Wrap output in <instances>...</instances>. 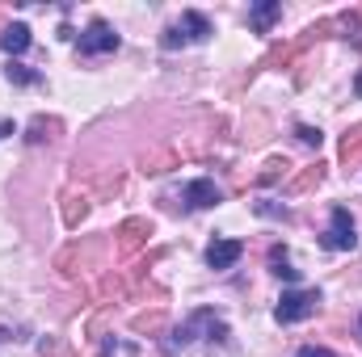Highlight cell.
Instances as JSON below:
<instances>
[{"label":"cell","instance_id":"14","mask_svg":"<svg viewBox=\"0 0 362 357\" xmlns=\"http://www.w3.org/2000/svg\"><path fill=\"white\" fill-rule=\"evenodd\" d=\"M89 214V193H64V223L76 227Z\"/></svg>","mask_w":362,"mask_h":357},{"label":"cell","instance_id":"24","mask_svg":"<svg viewBox=\"0 0 362 357\" xmlns=\"http://www.w3.org/2000/svg\"><path fill=\"white\" fill-rule=\"evenodd\" d=\"M4 135H13V122H0V139H4Z\"/></svg>","mask_w":362,"mask_h":357},{"label":"cell","instance_id":"8","mask_svg":"<svg viewBox=\"0 0 362 357\" xmlns=\"http://www.w3.org/2000/svg\"><path fill=\"white\" fill-rule=\"evenodd\" d=\"M240 257H245L240 240H211V248H206V265L211 269H232Z\"/></svg>","mask_w":362,"mask_h":357},{"label":"cell","instance_id":"13","mask_svg":"<svg viewBox=\"0 0 362 357\" xmlns=\"http://www.w3.org/2000/svg\"><path fill=\"white\" fill-rule=\"evenodd\" d=\"M59 131H64V122H59V118H42V114H38V118L30 122L25 139H30V143H47V139H55Z\"/></svg>","mask_w":362,"mask_h":357},{"label":"cell","instance_id":"20","mask_svg":"<svg viewBox=\"0 0 362 357\" xmlns=\"http://www.w3.org/2000/svg\"><path fill=\"white\" fill-rule=\"evenodd\" d=\"M295 135H299V143H308V147H320V143H325L320 126H308V122H299V126H295Z\"/></svg>","mask_w":362,"mask_h":357},{"label":"cell","instance_id":"21","mask_svg":"<svg viewBox=\"0 0 362 357\" xmlns=\"http://www.w3.org/2000/svg\"><path fill=\"white\" fill-rule=\"evenodd\" d=\"M160 47H165V51H177V47H185V34H181V25H169V30L160 34Z\"/></svg>","mask_w":362,"mask_h":357},{"label":"cell","instance_id":"3","mask_svg":"<svg viewBox=\"0 0 362 357\" xmlns=\"http://www.w3.org/2000/svg\"><path fill=\"white\" fill-rule=\"evenodd\" d=\"M118 34H114V25L105 21V17H93L89 25L81 30V38H76V51L85 55V59H93V55H114L118 51Z\"/></svg>","mask_w":362,"mask_h":357},{"label":"cell","instance_id":"9","mask_svg":"<svg viewBox=\"0 0 362 357\" xmlns=\"http://www.w3.org/2000/svg\"><path fill=\"white\" fill-rule=\"evenodd\" d=\"M181 34H185V42H206L215 30H211V17H206V13L185 8V13H181Z\"/></svg>","mask_w":362,"mask_h":357},{"label":"cell","instance_id":"19","mask_svg":"<svg viewBox=\"0 0 362 357\" xmlns=\"http://www.w3.org/2000/svg\"><path fill=\"white\" fill-rule=\"evenodd\" d=\"M286 169H291V164H286L282 156H274V160H266V169L257 173V185H274V181H282V177H286Z\"/></svg>","mask_w":362,"mask_h":357},{"label":"cell","instance_id":"18","mask_svg":"<svg viewBox=\"0 0 362 357\" xmlns=\"http://www.w3.org/2000/svg\"><path fill=\"white\" fill-rule=\"evenodd\" d=\"M139 337H156V332H165V311H144V315H135V324H131Z\"/></svg>","mask_w":362,"mask_h":357},{"label":"cell","instance_id":"22","mask_svg":"<svg viewBox=\"0 0 362 357\" xmlns=\"http://www.w3.org/2000/svg\"><path fill=\"white\" fill-rule=\"evenodd\" d=\"M295 357H337V353H333V349H325V345H303Z\"/></svg>","mask_w":362,"mask_h":357},{"label":"cell","instance_id":"6","mask_svg":"<svg viewBox=\"0 0 362 357\" xmlns=\"http://www.w3.org/2000/svg\"><path fill=\"white\" fill-rule=\"evenodd\" d=\"M97 253H101V244L97 240H85V244H72V248H64L59 257H55V269L64 273V277H76V273H85V269L97 261Z\"/></svg>","mask_w":362,"mask_h":357},{"label":"cell","instance_id":"5","mask_svg":"<svg viewBox=\"0 0 362 357\" xmlns=\"http://www.w3.org/2000/svg\"><path fill=\"white\" fill-rule=\"evenodd\" d=\"M114 236H118V253H122V257H135V253L148 244V236H152V219H144V214L122 219Z\"/></svg>","mask_w":362,"mask_h":357},{"label":"cell","instance_id":"11","mask_svg":"<svg viewBox=\"0 0 362 357\" xmlns=\"http://www.w3.org/2000/svg\"><path fill=\"white\" fill-rule=\"evenodd\" d=\"M30 42H34V38H30V25H21V21H17V25H8V30L0 34L4 55H21V51H30Z\"/></svg>","mask_w":362,"mask_h":357},{"label":"cell","instance_id":"12","mask_svg":"<svg viewBox=\"0 0 362 357\" xmlns=\"http://www.w3.org/2000/svg\"><path fill=\"white\" fill-rule=\"evenodd\" d=\"M4 76H8V85H17V89H34V85H42V72L25 68V63H17V59L4 63Z\"/></svg>","mask_w":362,"mask_h":357},{"label":"cell","instance_id":"16","mask_svg":"<svg viewBox=\"0 0 362 357\" xmlns=\"http://www.w3.org/2000/svg\"><path fill=\"white\" fill-rule=\"evenodd\" d=\"M341 164H346V169H350V164H362V126L346 131V139H341Z\"/></svg>","mask_w":362,"mask_h":357},{"label":"cell","instance_id":"4","mask_svg":"<svg viewBox=\"0 0 362 357\" xmlns=\"http://www.w3.org/2000/svg\"><path fill=\"white\" fill-rule=\"evenodd\" d=\"M320 248H329V253H354V248H358L354 219H350L346 206H333V214H329V231L320 236Z\"/></svg>","mask_w":362,"mask_h":357},{"label":"cell","instance_id":"25","mask_svg":"<svg viewBox=\"0 0 362 357\" xmlns=\"http://www.w3.org/2000/svg\"><path fill=\"white\" fill-rule=\"evenodd\" d=\"M358 92H362V76H358Z\"/></svg>","mask_w":362,"mask_h":357},{"label":"cell","instance_id":"1","mask_svg":"<svg viewBox=\"0 0 362 357\" xmlns=\"http://www.w3.org/2000/svg\"><path fill=\"white\" fill-rule=\"evenodd\" d=\"M320 311V290L316 286H299V290H282L278 307H274V320L278 324H303Z\"/></svg>","mask_w":362,"mask_h":357},{"label":"cell","instance_id":"17","mask_svg":"<svg viewBox=\"0 0 362 357\" xmlns=\"http://www.w3.org/2000/svg\"><path fill=\"white\" fill-rule=\"evenodd\" d=\"M270 273H274V277H282V282H299V269H291L286 248H278V244L270 248Z\"/></svg>","mask_w":362,"mask_h":357},{"label":"cell","instance_id":"23","mask_svg":"<svg viewBox=\"0 0 362 357\" xmlns=\"http://www.w3.org/2000/svg\"><path fill=\"white\" fill-rule=\"evenodd\" d=\"M337 25H341V30H358L362 17H358V13H341V17H337Z\"/></svg>","mask_w":362,"mask_h":357},{"label":"cell","instance_id":"15","mask_svg":"<svg viewBox=\"0 0 362 357\" xmlns=\"http://www.w3.org/2000/svg\"><path fill=\"white\" fill-rule=\"evenodd\" d=\"M320 181H325V164L316 160V164H308V169H303L299 177L291 181V185H286V193H308V189H316Z\"/></svg>","mask_w":362,"mask_h":357},{"label":"cell","instance_id":"2","mask_svg":"<svg viewBox=\"0 0 362 357\" xmlns=\"http://www.w3.org/2000/svg\"><path fill=\"white\" fill-rule=\"evenodd\" d=\"M202 328H206V337H211V341H223V337H228L223 320H219V315H215L211 307H202V311H194V315H189V320H185V324L177 328V337L169 341V349H185V345H194Z\"/></svg>","mask_w":362,"mask_h":357},{"label":"cell","instance_id":"10","mask_svg":"<svg viewBox=\"0 0 362 357\" xmlns=\"http://www.w3.org/2000/svg\"><path fill=\"white\" fill-rule=\"evenodd\" d=\"M278 17H282V4H278V0H257V4L249 8V25H253L257 34H270Z\"/></svg>","mask_w":362,"mask_h":357},{"label":"cell","instance_id":"7","mask_svg":"<svg viewBox=\"0 0 362 357\" xmlns=\"http://www.w3.org/2000/svg\"><path fill=\"white\" fill-rule=\"evenodd\" d=\"M219 202H223V189L211 177H194L185 185V206H189V210H211V206H219Z\"/></svg>","mask_w":362,"mask_h":357}]
</instances>
